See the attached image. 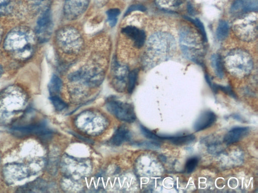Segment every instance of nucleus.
<instances>
[{
  "mask_svg": "<svg viewBox=\"0 0 258 193\" xmlns=\"http://www.w3.org/2000/svg\"><path fill=\"white\" fill-rule=\"evenodd\" d=\"M174 37L168 32L158 31L149 37L147 43V57L149 64L154 67L170 59L176 50Z\"/></svg>",
  "mask_w": 258,
  "mask_h": 193,
  "instance_id": "f257e3e1",
  "label": "nucleus"
},
{
  "mask_svg": "<svg viewBox=\"0 0 258 193\" xmlns=\"http://www.w3.org/2000/svg\"><path fill=\"white\" fill-rule=\"evenodd\" d=\"M179 42L183 54L188 59L203 64L205 42L199 31L188 26H183L179 32Z\"/></svg>",
  "mask_w": 258,
  "mask_h": 193,
  "instance_id": "f03ea898",
  "label": "nucleus"
},
{
  "mask_svg": "<svg viewBox=\"0 0 258 193\" xmlns=\"http://www.w3.org/2000/svg\"><path fill=\"white\" fill-rule=\"evenodd\" d=\"M223 63L229 73L238 76L248 75L253 65L250 54L240 48L230 50L224 58Z\"/></svg>",
  "mask_w": 258,
  "mask_h": 193,
  "instance_id": "7ed1b4c3",
  "label": "nucleus"
},
{
  "mask_svg": "<svg viewBox=\"0 0 258 193\" xmlns=\"http://www.w3.org/2000/svg\"><path fill=\"white\" fill-rule=\"evenodd\" d=\"M233 25L235 35L241 40L251 41L257 37V16L244 15Z\"/></svg>",
  "mask_w": 258,
  "mask_h": 193,
  "instance_id": "20e7f679",
  "label": "nucleus"
},
{
  "mask_svg": "<svg viewBox=\"0 0 258 193\" xmlns=\"http://www.w3.org/2000/svg\"><path fill=\"white\" fill-rule=\"evenodd\" d=\"M107 110L118 120L132 123L136 119L134 106L115 99H109L106 103Z\"/></svg>",
  "mask_w": 258,
  "mask_h": 193,
  "instance_id": "39448f33",
  "label": "nucleus"
},
{
  "mask_svg": "<svg viewBox=\"0 0 258 193\" xmlns=\"http://www.w3.org/2000/svg\"><path fill=\"white\" fill-rule=\"evenodd\" d=\"M2 172L5 181L9 184L21 181L31 175L27 165L18 163L6 164Z\"/></svg>",
  "mask_w": 258,
  "mask_h": 193,
  "instance_id": "423d86ee",
  "label": "nucleus"
},
{
  "mask_svg": "<svg viewBox=\"0 0 258 193\" xmlns=\"http://www.w3.org/2000/svg\"><path fill=\"white\" fill-rule=\"evenodd\" d=\"M60 32L59 42L65 52L75 53L80 50L82 45V39L77 31L69 28Z\"/></svg>",
  "mask_w": 258,
  "mask_h": 193,
  "instance_id": "0eeeda50",
  "label": "nucleus"
},
{
  "mask_svg": "<svg viewBox=\"0 0 258 193\" xmlns=\"http://www.w3.org/2000/svg\"><path fill=\"white\" fill-rule=\"evenodd\" d=\"M24 105L25 99L22 96H6L0 101V118H9L11 115L22 111Z\"/></svg>",
  "mask_w": 258,
  "mask_h": 193,
  "instance_id": "6e6552de",
  "label": "nucleus"
},
{
  "mask_svg": "<svg viewBox=\"0 0 258 193\" xmlns=\"http://www.w3.org/2000/svg\"><path fill=\"white\" fill-rule=\"evenodd\" d=\"M52 21L50 11L46 10L39 17L37 23L36 34L41 42L47 41L51 34Z\"/></svg>",
  "mask_w": 258,
  "mask_h": 193,
  "instance_id": "1a4fd4ad",
  "label": "nucleus"
},
{
  "mask_svg": "<svg viewBox=\"0 0 258 193\" xmlns=\"http://www.w3.org/2000/svg\"><path fill=\"white\" fill-rule=\"evenodd\" d=\"M90 0H65L64 13L71 20L80 16L87 9Z\"/></svg>",
  "mask_w": 258,
  "mask_h": 193,
  "instance_id": "9d476101",
  "label": "nucleus"
},
{
  "mask_svg": "<svg viewBox=\"0 0 258 193\" xmlns=\"http://www.w3.org/2000/svg\"><path fill=\"white\" fill-rule=\"evenodd\" d=\"M257 0H235L232 4L230 12L236 16H241L248 12H257Z\"/></svg>",
  "mask_w": 258,
  "mask_h": 193,
  "instance_id": "9b49d317",
  "label": "nucleus"
},
{
  "mask_svg": "<svg viewBox=\"0 0 258 193\" xmlns=\"http://www.w3.org/2000/svg\"><path fill=\"white\" fill-rule=\"evenodd\" d=\"M121 32L133 42L137 48H141L144 45L146 36L143 30L130 25L122 28Z\"/></svg>",
  "mask_w": 258,
  "mask_h": 193,
  "instance_id": "f8f14e48",
  "label": "nucleus"
},
{
  "mask_svg": "<svg viewBox=\"0 0 258 193\" xmlns=\"http://www.w3.org/2000/svg\"><path fill=\"white\" fill-rule=\"evenodd\" d=\"M217 117L212 111L207 110L199 116L194 124V129L196 132L206 129L212 126L216 122Z\"/></svg>",
  "mask_w": 258,
  "mask_h": 193,
  "instance_id": "ddd939ff",
  "label": "nucleus"
},
{
  "mask_svg": "<svg viewBox=\"0 0 258 193\" xmlns=\"http://www.w3.org/2000/svg\"><path fill=\"white\" fill-rule=\"evenodd\" d=\"M114 81V85L118 90L124 89L126 79L128 74V69L125 65L119 64L115 61L113 64Z\"/></svg>",
  "mask_w": 258,
  "mask_h": 193,
  "instance_id": "4468645a",
  "label": "nucleus"
},
{
  "mask_svg": "<svg viewBox=\"0 0 258 193\" xmlns=\"http://www.w3.org/2000/svg\"><path fill=\"white\" fill-rule=\"evenodd\" d=\"M12 131L18 136H24L29 134L47 135L50 133V130L46 128L45 126L43 124L16 127L13 128Z\"/></svg>",
  "mask_w": 258,
  "mask_h": 193,
  "instance_id": "2eb2a0df",
  "label": "nucleus"
},
{
  "mask_svg": "<svg viewBox=\"0 0 258 193\" xmlns=\"http://www.w3.org/2000/svg\"><path fill=\"white\" fill-rule=\"evenodd\" d=\"M247 127H236L230 130L224 136L223 141L227 144H231L239 141L249 132Z\"/></svg>",
  "mask_w": 258,
  "mask_h": 193,
  "instance_id": "dca6fc26",
  "label": "nucleus"
},
{
  "mask_svg": "<svg viewBox=\"0 0 258 193\" xmlns=\"http://www.w3.org/2000/svg\"><path fill=\"white\" fill-rule=\"evenodd\" d=\"M46 182L41 179H37L18 188L19 192H41L47 189Z\"/></svg>",
  "mask_w": 258,
  "mask_h": 193,
  "instance_id": "f3484780",
  "label": "nucleus"
},
{
  "mask_svg": "<svg viewBox=\"0 0 258 193\" xmlns=\"http://www.w3.org/2000/svg\"><path fill=\"white\" fill-rule=\"evenodd\" d=\"M131 133L125 126H121L117 129L110 139L111 143L114 146H119L124 142L130 141Z\"/></svg>",
  "mask_w": 258,
  "mask_h": 193,
  "instance_id": "a211bd4d",
  "label": "nucleus"
},
{
  "mask_svg": "<svg viewBox=\"0 0 258 193\" xmlns=\"http://www.w3.org/2000/svg\"><path fill=\"white\" fill-rule=\"evenodd\" d=\"M161 140H168L175 145H181L190 143L195 140L194 134L160 135Z\"/></svg>",
  "mask_w": 258,
  "mask_h": 193,
  "instance_id": "6ab92c4d",
  "label": "nucleus"
},
{
  "mask_svg": "<svg viewBox=\"0 0 258 193\" xmlns=\"http://www.w3.org/2000/svg\"><path fill=\"white\" fill-rule=\"evenodd\" d=\"M211 65L217 77L222 78L224 76L223 63L219 54H213L211 57Z\"/></svg>",
  "mask_w": 258,
  "mask_h": 193,
  "instance_id": "aec40b11",
  "label": "nucleus"
},
{
  "mask_svg": "<svg viewBox=\"0 0 258 193\" xmlns=\"http://www.w3.org/2000/svg\"><path fill=\"white\" fill-rule=\"evenodd\" d=\"M155 3L160 9L170 11L179 7L182 2L181 0H155Z\"/></svg>",
  "mask_w": 258,
  "mask_h": 193,
  "instance_id": "412c9836",
  "label": "nucleus"
},
{
  "mask_svg": "<svg viewBox=\"0 0 258 193\" xmlns=\"http://www.w3.org/2000/svg\"><path fill=\"white\" fill-rule=\"evenodd\" d=\"M229 25L227 21H220L216 30L217 39L220 41L224 40L229 34Z\"/></svg>",
  "mask_w": 258,
  "mask_h": 193,
  "instance_id": "4be33fe9",
  "label": "nucleus"
},
{
  "mask_svg": "<svg viewBox=\"0 0 258 193\" xmlns=\"http://www.w3.org/2000/svg\"><path fill=\"white\" fill-rule=\"evenodd\" d=\"M62 86V82L60 78L56 75H53L48 85L49 92L52 95H56L58 93Z\"/></svg>",
  "mask_w": 258,
  "mask_h": 193,
  "instance_id": "5701e85b",
  "label": "nucleus"
},
{
  "mask_svg": "<svg viewBox=\"0 0 258 193\" xmlns=\"http://www.w3.org/2000/svg\"><path fill=\"white\" fill-rule=\"evenodd\" d=\"M138 70L134 69L128 72L127 77L126 88L128 93H131L134 91L137 81Z\"/></svg>",
  "mask_w": 258,
  "mask_h": 193,
  "instance_id": "b1692460",
  "label": "nucleus"
},
{
  "mask_svg": "<svg viewBox=\"0 0 258 193\" xmlns=\"http://www.w3.org/2000/svg\"><path fill=\"white\" fill-rule=\"evenodd\" d=\"M120 14V10L116 8L110 9L106 12L107 21L110 27L115 26L117 21V17Z\"/></svg>",
  "mask_w": 258,
  "mask_h": 193,
  "instance_id": "393cba45",
  "label": "nucleus"
},
{
  "mask_svg": "<svg viewBox=\"0 0 258 193\" xmlns=\"http://www.w3.org/2000/svg\"><path fill=\"white\" fill-rule=\"evenodd\" d=\"M184 18L194 24V25L198 29V31L202 35L204 41L205 42H207V38L206 31L204 25L201 22V21L197 18L193 19L188 17H184Z\"/></svg>",
  "mask_w": 258,
  "mask_h": 193,
  "instance_id": "a878e982",
  "label": "nucleus"
},
{
  "mask_svg": "<svg viewBox=\"0 0 258 193\" xmlns=\"http://www.w3.org/2000/svg\"><path fill=\"white\" fill-rule=\"evenodd\" d=\"M50 100L55 109L60 111L67 108V104L56 95H52L50 97Z\"/></svg>",
  "mask_w": 258,
  "mask_h": 193,
  "instance_id": "bb28decb",
  "label": "nucleus"
},
{
  "mask_svg": "<svg viewBox=\"0 0 258 193\" xmlns=\"http://www.w3.org/2000/svg\"><path fill=\"white\" fill-rule=\"evenodd\" d=\"M133 145H135V146H138L139 147L150 149H158L160 148V144L155 141L136 142L134 143Z\"/></svg>",
  "mask_w": 258,
  "mask_h": 193,
  "instance_id": "cd10ccee",
  "label": "nucleus"
},
{
  "mask_svg": "<svg viewBox=\"0 0 258 193\" xmlns=\"http://www.w3.org/2000/svg\"><path fill=\"white\" fill-rule=\"evenodd\" d=\"M199 160L197 157H191L186 162L185 170L187 173H191L197 167Z\"/></svg>",
  "mask_w": 258,
  "mask_h": 193,
  "instance_id": "c85d7f7f",
  "label": "nucleus"
},
{
  "mask_svg": "<svg viewBox=\"0 0 258 193\" xmlns=\"http://www.w3.org/2000/svg\"><path fill=\"white\" fill-rule=\"evenodd\" d=\"M142 133L147 138L154 141L160 140V136L157 135L143 125H140Z\"/></svg>",
  "mask_w": 258,
  "mask_h": 193,
  "instance_id": "c756f323",
  "label": "nucleus"
},
{
  "mask_svg": "<svg viewBox=\"0 0 258 193\" xmlns=\"http://www.w3.org/2000/svg\"><path fill=\"white\" fill-rule=\"evenodd\" d=\"M136 11L144 12L146 11V8L141 5H139V4L133 5L131 6L126 10V11L124 14V17L126 16L131 13H132L134 11Z\"/></svg>",
  "mask_w": 258,
  "mask_h": 193,
  "instance_id": "7c9ffc66",
  "label": "nucleus"
},
{
  "mask_svg": "<svg viewBox=\"0 0 258 193\" xmlns=\"http://www.w3.org/2000/svg\"><path fill=\"white\" fill-rule=\"evenodd\" d=\"M11 0H0V14L5 13L10 6Z\"/></svg>",
  "mask_w": 258,
  "mask_h": 193,
  "instance_id": "2f4dec72",
  "label": "nucleus"
},
{
  "mask_svg": "<svg viewBox=\"0 0 258 193\" xmlns=\"http://www.w3.org/2000/svg\"><path fill=\"white\" fill-rule=\"evenodd\" d=\"M187 11L189 13V14H190L191 15L194 14V9L193 6L189 3H188L187 4Z\"/></svg>",
  "mask_w": 258,
  "mask_h": 193,
  "instance_id": "473e14b6",
  "label": "nucleus"
},
{
  "mask_svg": "<svg viewBox=\"0 0 258 193\" xmlns=\"http://www.w3.org/2000/svg\"><path fill=\"white\" fill-rule=\"evenodd\" d=\"M3 73V67L0 65V77L2 76Z\"/></svg>",
  "mask_w": 258,
  "mask_h": 193,
  "instance_id": "72a5a7b5",
  "label": "nucleus"
},
{
  "mask_svg": "<svg viewBox=\"0 0 258 193\" xmlns=\"http://www.w3.org/2000/svg\"><path fill=\"white\" fill-rule=\"evenodd\" d=\"M0 161H1V154H0Z\"/></svg>",
  "mask_w": 258,
  "mask_h": 193,
  "instance_id": "f704fd0d",
  "label": "nucleus"
}]
</instances>
